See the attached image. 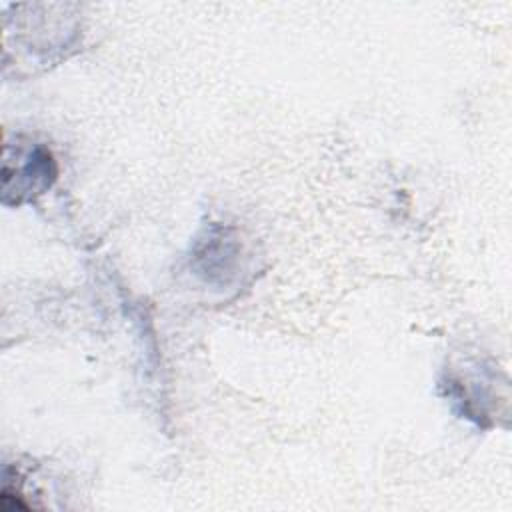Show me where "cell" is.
<instances>
[{"mask_svg": "<svg viewBox=\"0 0 512 512\" xmlns=\"http://www.w3.org/2000/svg\"><path fill=\"white\" fill-rule=\"evenodd\" d=\"M58 168L56 162L44 146H36L24 152V162L18 164L14 170H2V192L4 204H20L42 194L46 188L52 186L56 180Z\"/></svg>", "mask_w": 512, "mask_h": 512, "instance_id": "obj_1", "label": "cell"}]
</instances>
